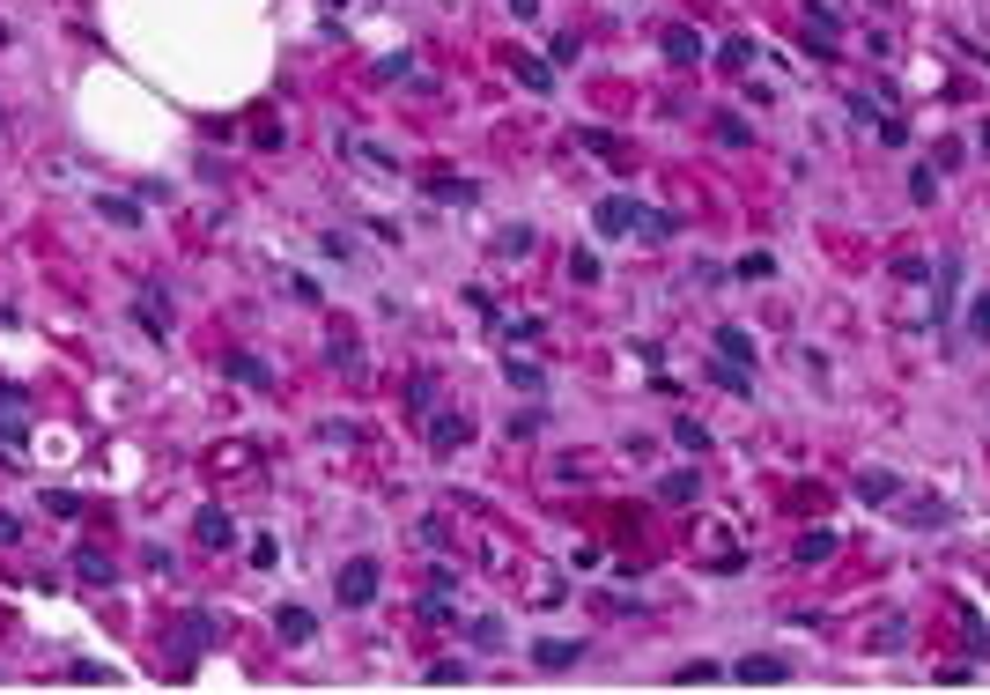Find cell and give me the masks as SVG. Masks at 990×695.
<instances>
[{"instance_id": "1", "label": "cell", "mask_w": 990, "mask_h": 695, "mask_svg": "<svg viewBox=\"0 0 990 695\" xmlns=\"http://www.w3.org/2000/svg\"><path fill=\"white\" fill-rule=\"evenodd\" d=\"M592 230H599V237H643V244H665V237H673V215L636 208L628 193H606L599 208H592Z\"/></svg>"}, {"instance_id": "2", "label": "cell", "mask_w": 990, "mask_h": 695, "mask_svg": "<svg viewBox=\"0 0 990 695\" xmlns=\"http://www.w3.org/2000/svg\"><path fill=\"white\" fill-rule=\"evenodd\" d=\"M333 599H340V607H370V599H377V562H370V555L340 562V577H333Z\"/></svg>"}, {"instance_id": "3", "label": "cell", "mask_w": 990, "mask_h": 695, "mask_svg": "<svg viewBox=\"0 0 990 695\" xmlns=\"http://www.w3.org/2000/svg\"><path fill=\"white\" fill-rule=\"evenodd\" d=\"M215 644V622H207V614H185L178 629H170V659L178 666H193V651H207Z\"/></svg>"}, {"instance_id": "4", "label": "cell", "mask_w": 990, "mask_h": 695, "mask_svg": "<svg viewBox=\"0 0 990 695\" xmlns=\"http://www.w3.org/2000/svg\"><path fill=\"white\" fill-rule=\"evenodd\" d=\"M340 148H348V163H363V171L399 178V156H392V148H377V141H363V134H340Z\"/></svg>"}, {"instance_id": "5", "label": "cell", "mask_w": 990, "mask_h": 695, "mask_svg": "<svg viewBox=\"0 0 990 695\" xmlns=\"http://www.w3.org/2000/svg\"><path fill=\"white\" fill-rule=\"evenodd\" d=\"M732 681H747V688H776V681H791V666H784V659H769V651H754V659H739V666H732Z\"/></svg>"}, {"instance_id": "6", "label": "cell", "mask_w": 990, "mask_h": 695, "mask_svg": "<svg viewBox=\"0 0 990 695\" xmlns=\"http://www.w3.org/2000/svg\"><path fill=\"white\" fill-rule=\"evenodd\" d=\"M584 659V644H569V636H540V644H532V666L540 673H562V666H577Z\"/></svg>"}, {"instance_id": "7", "label": "cell", "mask_w": 990, "mask_h": 695, "mask_svg": "<svg viewBox=\"0 0 990 695\" xmlns=\"http://www.w3.org/2000/svg\"><path fill=\"white\" fill-rule=\"evenodd\" d=\"M193 540H200V548H230V511H222V503H207V511L193 518Z\"/></svg>"}, {"instance_id": "8", "label": "cell", "mask_w": 990, "mask_h": 695, "mask_svg": "<svg viewBox=\"0 0 990 695\" xmlns=\"http://www.w3.org/2000/svg\"><path fill=\"white\" fill-rule=\"evenodd\" d=\"M717 355H725L732 370H754V333H739V326H717Z\"/></svg>"}, {"instance_id": "9", "label": "cell", "mask_w": 990, "mask_h": 695, "mask_svg": "<svg viewBox=\"0 0 990 695\" xmlns=\"http://www.w3.org/2000/svg\"><path fill=\"white\" fill-rule=\"evenodd\" d=\"M665 60H673V67H695V60H702V37H695L688 23H673V30H665Z\"/></svg>"}, {"instance_id": "10", "label": "cell", "mask_w": 990, "mask_h": 695, "mask_svg": "<svg viewBox=\"0 0 990 695\" xmlns=\"http://www.w3.org/2000/svg\"><path fill=\"white\" fill-rule=\"evenodd\" d=\"M311 629H318L311 607H281V614H274V636H281V644H311Z\"/></svg>"}, {"instance_id": "11", "label": "cell", "mask_w": 990, "mask_h": 695, "mask_svg": "<svg viewBox=\"0 0 990 695\" xmlns=\"http://www.w3.org/2000/svg\"><path fill=\"white\" fill-rule=\"evenodd\" d=\"M658 496H665V503H695V496H702V474H695V466H673V474L658 481Z\"/></svg>"}, {"instance_id": "12", "label": "cell", "mask_w": 990, "mask_h": 695, "mask_svg": "<svg viewBox=\"0 0 990 695\" xmlns=\"http://www.w3.org/2000/svg\"><path fill=\"white\" fill-rule=\"evenodd\" d=\"M74 577H89V585H111V555H97V548H74Z\"/></svg>"}, {"instance_id": "13", "label": "cell", "mask_w": 990, "mask_h": 695, "mask_svg": "<svg viewBox=\"0 0 990 695\" xmlns=\"http://www.w3.org/2000/svg\"><path fill=\"white\" fill-rule=\"evenodd\" d=\"M858 496H865V503H894V474H887V466H872V474H858Z\"/></svg>"}, {"instance_id": "14", "label": "cell", "mask_w": 990, "mask_h": 695, "mask_svg": "<svg viewBox=\"0 0 990 695\" xmlns=\"http://www.w3.org/2000/svg\"><path fill=\"white\" fill-rule=\"evenodd\" d=\"M510 385H518V392H540V385H547V370L532 363V355H510Z\"/></svg>"}, {"instance_id": "15", "label": "cell", "mask_w": 990, "mask_h": 695, "mask_svg": "<svg viewBox=\"0 0 990 695\" xmlns=\"http://www.w3.org/2000/svg\"><path fill=\"white\" fill-rule=\"evenodd\" d=\"M909 200H917V208H931V200H939V171H931V163H917V171H909Z\"/></svg>"}, {"instance_id": "16", "label": "cell", "mask_w": 990, "mask_h": 695, "mask_svg": "<svg viewBox=\"0 0 990 695\" xmlns=\"http://www.w3.org/2000/svg\"><path fill=\"white\" fill-rule=\"evenodd\" d=\"M141 318H148V333H156V341H163V333H170V311H163V289H141Z\"/></svg>"}, {"instance_id": "17", "label": "cell", "mask_w": 990, "mask_h": 695, "mask_svg": "<svg viewBox=\"0 0 990 695\" xmlns=\"http://www.w3.org/2000/svg\"><path fill=\"white\" fill-rule=\"evenodd\" d=\"M37 503H45L52 518H82V496H74V488H45V496H37Z\"/></svg>"}, {"instance_id": "18", "label": "cell", "mask_w": 990, "mask_h": 695, "mask_svg": "<svg viewBox=\"0 0 990 695\" xmlns=\"http://www.w3.org/2000/svg\"><path fill=\"white\" fill-rule=\"evenodd\" d=\"M717 67H732V74L754 67V45H747V37H725V45H717Z\"/></svg>"}, {"instance_id": "19", "label": "cell", "mask_w": 990, "mask_h": 695, "mask_svg": "<svg viewBox=\"0 0 990 695\" xmlns=\"http://www.w3.org/2000/svg\"><path fill=\"white\" fill-rule=\"evenodd\" d=\"M673 681H680V688H702V681H725V666H717V659H695V666H680Z\"/></svg>"}, {"instance_id": "20", "label": "cell", "mask_w": 990, "mask_h": 695, "mask_svg": "<svg viewBox=\"0 0 990 695\" xmlns=\"http://www.w3.org/2000/svg\"><path fill=\"white\" fill-rule=\"evenodd\" d=\"M97 215H104V222H141V208L119 200V193H97Z\"/></svg>"}, {"instance_id": "21", "label": "cell", "mask_w": 990, "mask_h": 695, "mask_svg": "<svg viewBox=\"0 0 990 695\" xmlns=\"http://www.w3.org/2000/svg\"><path fill=\"white\" fill-rule=\"evenodd\" d=\"M835 555V533H806L798 540V562H828Z\"/></svg>"}, {"instance_id": "22", "label": "cell", "mask_w": 990, "mask_h": 695, "mask_svg": "<svg viewBox=\"0 0 990 695\" xmlns=\"http://www.w3.org/2000/svg\"><path fill=\"white\" fill-rule=\"evenodd\" d=\"M429 437H436V444H444V452H459V444L473 437V429H466L459 415H444V429H429Z\"/></svg>"}, {"instance_id": "23", "label": "cell", "mask_w": 990, "mask_h": 695, "mask_svg": "<svg viewBox=\"0 0 990 695\" xmlns=\"http://www.w3.org/2000/svg\"><path fill=\"white\" fill-rule=\"evenodd\" d=\"M510 67H518V82H525V89H555V74H547L540 60H510Z\"/></svg>"}, {"instance_id": "24", "label": "cell", "mask_w": 990, "mask_h": 695, "mask_svg": "<svg viewBox=\"0 0 990 695\" xmlns=\"http://www.w3.org/2000/svg\"><path fill=\"white\" fill-rule=\"evenodd\" d=\"M422 193H429V200H473V185H466V178H444V185H422Z\"/></svg>"}, {"instance_id": "25", "label": "cell", "mask_w": 990, "mask_h": 695, "mask_svg": "<svg viewBox=\"0 0 990 695\" xmlns=\"http://www.w3.org/2000/svg\"><path fill=\"white\" fill-rule=\"evenodd\" d=\"M230 370H237V385H266V363H252V355H230Z\"/></svg>"}, {"instance_id": "26", "label": "cell", "mask_w": 990, "mask_h": 695, "mask_svg": "<svg viewBox=\"0 0 990 695\" xmlns=\"http://www.w3.org/2000/svg\"><path fill=\"white\" fill-rule=\"evenodd\" d=\"M902 636H909V622H880V629H872V651H894Z\"/></svg>"}, {"instance_id": "27", "label": "cell", "mask_w": 990, "mask_h": 695, "mask_svg": "<svg viewBox=\"0 0 990 695\" xmlns=\"http://www.w3.org/2000/svg\"><path fill=\"white\" fill-rule=\"evenodd\" d=\"M968 333H976V341H990V289L976 296V311H968Z\"/></svg>"}, {"instance_id": "28", "label": "cell", "mask_w": 990, "mask_h": 695, "mask_svg": "<svg viewBox=\"0 0 990 695\" xmlns=\"http://www.w3.org/2000/svg\"><path fill=\"white\" fill-rule=\"evenodd\" d=\"M673 437L688 444V452H710V437H702V422H673Z\"/></svg>"}, {"instance_id": "29", "label": "cell", "mask_w": 990, "mask_h": 695, "mask_svg": "<svg viewBox=\"0 0 990 695\" xmlns=\"http://www.w3.org/2000/svg\"><path fill=\"white\" fill-rule=\"evenodd\" d=\"M466 636H473V644H503V622H495V614H481V622H473Z\"/></svg>"}, {"instance_id": "30", "label": "cell", "mask_w": 990, "mask_h": 695, "mask_svg": "<svg viewBox=\"0 0 990 695\" xmlns=\"http://www.w3.org/2000/svg\"><path fill=\"white\" fill-rule=\"evenodd\" d=\"M717 141H725V148H747V126H739L732 111H725V119H717Z\"/></svg>"}, {"instance_id": "31", "label": "cell", "mask_w": 990, "mask_h": 695, "mask_svg": "<svg viewBox=\"0 0 990 695\" xmlns=\"http://www.w3.org/2000/svg\"><path fill=\"white\" fill-rule=\"evenodd\" d=\"M252 562H259V570H274V562H281V548H274V533H259V540H252Z\"/></svg>"}, {"instance_id": "32", "label": "cell", "mask_w": 990, "mask_h": 695, "mask_svg": "<svg viewBox=\"0 0 990 695\" xmlns=\"http://www.w3.org/2000/svg\"><path fill=\"white\" fill-rule=\"evenodd\" d=\"M15 533H23V525H15V511H0V548H8Z\"/></svg>"}, {"instance_id": "33", "label": "cell", "mask_w": 990, "mask_h": 695, "mask_svg": "<svg viewBox=\"0 0 990 695\" xmlns=\"http://www.w3.org/2000/svg\"><path fill=\"white\" fill-rule=\"evenodd\" d=\"M983 156H990V126H983Z\"/></svg>"}]
</instances>
